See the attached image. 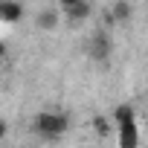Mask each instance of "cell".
Returning <instances> with one entry per match:
<instances>
[{"mask_svg":"<svg viewBox=\"0 0 148 148\" xmlns=\"http://www.w3.org/2000/svg\"><path fill=\"white\" fill-rule=\"evenodd\" d=\"M35 26H38L41 32H52V29L58 26V12H55V9H44V12H38Z\"/></svg>","mask_w":148,"mask_h":148,"instance_id":"obj_6","label":"cell"},{"mask_svg":"<svg viewBox=\"0 0 148 148\" xmlns=\"http://www.w3.org/2000/svg\"><path fill=\"white\" fill-rule=\"evenodd\" d=\"M79 3V0H58V9L64 12V9H70V6H76Z\"/></svg>","mask_w":148,"mask_h":148,"instance_id":"obj_9","label":"cell"},{"mask_svg":"<svg viewBox=\"0 0 148 148\" xmlns=\"http://www.w3.org/2000/svg\"><path fill=\"white\" fill-rule=\"evenodd\" d=\"M113 122L119 131V145L122 148H134L139 142V128H136V113L131 105H119L113 110Z\"/></svg>","mask_w":148,"mask_h":148,"instance_id":"obj_1","label":"cell"},{"mask_svg":"<svg viewBox=\"0 0 148 148\" xmlns=\"http://www.w3.org/2000/svg\"><path fill=\"white\" fill-rule=\"evenodd\" d=\"M21 15H23V3L21 0H0V18H3L6 23L21 21Z\"/></svg>","mask_w":148,"mask_h":148,"instance_id":"obj_5","label":"cell"},{"mask_svg":"<svg viewBox=\"0 0 148 148\" xmlns=\"http://www.w3.org/2000/svg\"><path fill=\"white\" fill-rule=\"evenodd\" d=\"M90 3L87 0H79L76 6H70V9H64V21H67V26H79V23H84L87 18H90Z\"/></svg>","mask_w":148,"mask_h":148,"instance_id":"obj_4","label":"cell"},{"mask_svg":"<svg viewBox=\"0 0 148 148\" xmlns=\"http://www.w3.org/2000/svg\"><path fill=\"white\" fill-rule=\"evenodd\" d=\"M131 18V3L128 0H116V3L110 6V21L113 23H125Z\"/></svg>","mask_w":148,"mask_h":148,"instance_id":"obj_7","label":"cell"},{"mask_svg":"<svg viewBox=\"0 0 148 148\" xmlns=\"http://www.w3.org/2000/svg\"><path fill=\"white\" fill-rule=\"evenodd\" d=\"M35 134L41 139H58L67 128H70V119L64 113H38L35 116Z\"/></svg>","mask_w":148,"mask_h":148,"instance_id":"obj_2","label":"cell"},{"mask_svg":"<svg viewBox=\"0 0 148 148\" xmlns=\"http://www.w3.org/2000/svg\"><path fill=\"white\" fill-rule=\"evenodd\" d=\"M93 125H96V131H99L102 136H105V134L110 131V128H108V119H105V116H96V119H93Z\"/></svg>","mask_w":148,"mask_h":148,"instance_id":"obj_8","label":"cell"},{"mask_svg":"<svg viewBox=\"0 0 148 148\" xmlns=\"http://www.w3.org/2000/svg\"><path fill=\"white\" fill-rule=\"evenodd\" d=\"M110 52H113V41H110V35H108L105 29H96V32L90 35V41H87V55H90V61H96V64H108Z\"/></svg>","mask_w":148,"mask_h":148,"instance_id":"obj_3","label":"cell"}]
</instances>
